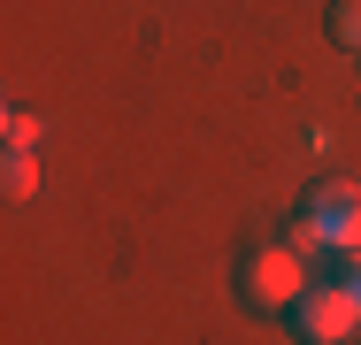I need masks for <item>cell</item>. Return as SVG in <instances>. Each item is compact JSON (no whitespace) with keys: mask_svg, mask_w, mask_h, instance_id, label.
<instances>
[{"mask_svg":"<svg viewBox=\"0 0 361 345\" xmlns=\"http://www.w3.org/2000/svg\"><path fill=\"white\" fill-rule=\"evenodd\" d=\"M307 284H315V276H307V261L292 253L285 238H277V246H254V253L238 261V299L262 307V315H292Z\"/></svg>","mask_w":361,"mask_h":345,"instance_id":"obj_1","label":"cell"},{"mask_svg":"<svg viewBox=\"0 0 361 345\" xmlns=\"http://www.w3.org/2000/svg\"><path fill=\"white\" fill-rule=\"evenodd\" d=\"M292 330L307 345H354V330H361L354 291H346V284H307L300 307H292Z\"/></svg>","mask_w":361,"mask_h":345,"instance_id":"obj_2","label":"cell"},{"mask_svg":"<svg viewBox=\"0 0 361 345\" xmlns=\"http://www.w3.org/2000/svg\"><path fill=\"white\" fill-rule=\"evenodd\" d=\"M300 215H307V222H315V230L338 246V238L361 222V184H354V177H323V184L300 200Z\"/></svg>","mask_w":361,"mask_h":345,"instance_id":"obj_3","label":"cell"},{"mask_svg":"<svg viewBox=\"0 0 361 345\" xmlns=\"http://www.w3.org/2000/svg\"><path fill=\"white\" fill-rule=\"evenodd\" d=\"M0 192H8V200H31V192H39V153H16V146H8V153H0Z\"/></svg>","mask_w":361,"mask_h":345,"instance_id":"obj_4","label":"cell"},{"mask_svg":"<svg viewBox=\"0 0 361 345\" xmlns=\"http://www.w3.org/2000/svg\"><path fill=\"white\" fill-rule=\"evenodd\" d=\"M0 131H8V146H16V153H39V138H47V123H39L31 108H8V115H0Z\"/></svg>","mask_w":361,"mask_h":345,"instance_id":"obj_5","label":"cell"},{"mask_svg":"<svg viewBox=\"0 0 361 345\" xmlns=\"http://www.w3.org/2000/svg\"><path fill=\"white\" fill-rule=\"evenodd\" d=\"M331 46L361 54V0H331Z\"/></svg>","mask_w":361,"mask_h":345,"instance_id":"obj_6","label":"cell"},{"mask_svg":"<svg viewBox=\"0 0 361 345\" xmlns=\"http://www.w3.org/2000/svg\"><path fill=\"white\" fill-rule=\"evenodd\" d=\"M285 246H292V253H300V261H307V253H323V246H331V238H323V230H315V222H307V215H292V230H285Z\"/></svg>","mask_w":361,"mask_h":345,"instance_id":"obj_7","label":"cell"},{"mask_svg":"<svg viewBox=\"0 0 361 345\" xmlns=\"http://www.w3.org/2000/svg\"><path fill=\"white\" fill-rule=\"evenodd\" d=\"M338 253H346V269H361V222L346 230V238H338Z\"/></svg>","mask_w":361,"mask_h":345,"instance_id":"obj_8","label":"cell"},{"mask_svg":"<svg viewBox=\"0 0 361 345\" xmlns=\"http://www.w3.org/2000/svg\"><path fill=\"white\" fill-rule=\"evenodd\" d=\"M346 291H354V307H361V269H346Z\"/></svg>","mask_w":361,"mask_h":345,"instance_id":"obj_9","label":"cell"}]
</instances>
